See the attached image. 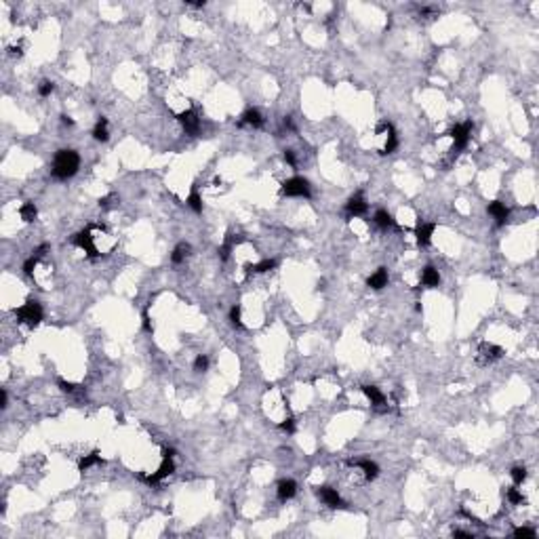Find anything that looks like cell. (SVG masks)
<instances>
[{"label": "cell", "instance_id": "obj_3", "mask_svg": "<svg viewBox=\"0 0 539 539\" xmlns=\"http://www.w3.org/2000/svg\"><path fill=\"white\" fill-rule=\"evenodd\" d=\"M280 192L285 196H295V198H310L312 190H310V181L304 177H291L282 183Z\"/></svg>", "mask_w": 539, "mask_h": 539}, {"label": "cell", "instance_id": "obj_37", "mask_svg": "<svg viewBox=\"0 0 539 539\" xmlns=\"http://www.w3.org/2000/svg\"><path fill=\"white\" fill-rule=\"evenodd\" d=\"M285 160L295 169L297 166V158H295V152L293 150H285Z\"/></svg>", "mask_w": 539, "mask_h": 539}, {"label": "cell", "instance_id": "obj_14", "mask_svg": "<svg viewBox=\"0 0 539 539\" xmlns=\"http://www.w3.org/2000/svg\"><path fill=\"white\" fill-rule=\"evenodd\" d=\"M388 280H390V278H388V270H386V267H377L375 272H373L371 276H368L366 285L371 287L373 291H381L384 287H388Z\"/></svg>", "mask_w": 539, "mask_h": 539}, {"label": "cell", "instance_id": "obj_39", "mask_svg": "<svg viewBox=\"0 0 539 539\" xmlns=\"http://www.w3.org/2000/svg\"><path fill=\"white\" fill-rule=\"evenodd\" d=\"M112 200H116V196L112 194V196H106V198H102V200H99V207H110L112 205Z\"/></svg>", "mask_w": 539, "mask_h": 539}, {"label": "cell", "instance_id": "obj_29", "mask_svg": "<svg viewBox=\"0 0 539 539\" xmlns=\"http://www.w3.org/2000/svg\"><path fill=\"white\" fill-rule=\"evenodd\" d=\"M510 476H512L514 485L518 487V485H522V482L527 480V467H520V465H516V467H512V472H510Z\"/></svg>", "mask_w": 539, "mask_h": 539}, {"label": "cell", "instance_id": "obj_19", "mask_svg": "<svg viewBox=\"0 0 539 539\" xmlns=\"http://www.w3.org/2000/svg\"><path fill=\"white\" fill-rule=\"evenodd\" d=\"M478 354H480V356L485 358L487 362H491V360L501 358V356H503V350H501L499 346H495V344H482L480 350H478Z\"/></svg>", "mask_w": 539, "mask_h": 539}, {"label": "cell", "instance_id": "obj_16", "mask_svg": "<svg viewBox=\"0 0 539 539\" xmlns=\"http://www.w3.org/2000/svg\"><path fill=\"white\" fill-rule=\"evenodd\" d=\"M421 285L428 289H434L441 285V274H438V270L434 265H425L421 270Z\"/></svg>", "mask_w": 539, "mask_h": 539}, {"label": "cell", "instance_id": "obj_13", "mask_svg": "<svg viewBox=\"0 0 539 539\" xmlns=\"http://www.w3.org/2000/svg\"><path fill=\"white\" fill-rule=\"evenodd\" d=\"M487 211H489V215L497 221V225H503L506 221H508V217H510V211H508V207L501 203V200H493L489 207H487Z\"/></svg>", "mask_w": 539, "mask_h": 539}, {"label": "cell", "instance_id": "obj_11", "mask_svg": "<svg viewBox=\"0 0 539 539\" xmlns=\"http://www.w3.org/2000/svg\"><path fill=\"white\" fill-rule=\"evenodd\" d=\"M263 116H261V112L257 108H249L243 116H240L238 120V126H253V129H261L263 126Z\"/></svg>", "mask_w": 539, "mask_h": 539}, {"label": "cell", "instance_id": "obj_17", "mask_svg": "<svg viewBox=\"0 0 539 539\" xmlns=\"http://www.w3.org/2000/svg\"><path fill=\"white\" fill-rule=\"evenodd\" d=\"M276 493H278V499H280V501H289V499H293V497H295V493H297V482L291 480V478H289V480H280Z\"/></svg>", "mask_w": 539, "mask_h": 539}, {"label": "cell", "instance_id": "obj_26", "mask_svg": "<svg viewBox=\"0 0 539 539\" xmlns=\"http://www.w3.org/2000/svg\"><path fill=\"white\" fill-rule=\"evenodd\" d=\"M188 207L194 211V213H203V198H200V194H198V188L196 186H192V192H190V196H188Z\"/></svg>", "mask_w": 539, "mask_h": 539}, {"label": "cell", "instance_id": "obj_30", "mask_svg": "<svg viewBox=\"0 0 539 539\" xmlns=\"http://www.w3.org/2000/svg\"><path fill=\"white\" fill-rule=\"evenodd\" d=\"M209 368V358L205 356V354H198L196 360H194V371L196 373H205Z\"/></svg>", "mask_w": 539, "mask_h": 539}, {"label": "cell", "instance_id": "obj_33", "mask_svg": "<svg viewBox=\"0 0 539 539\" xmlns=\"http://www.w3.org/2000/svg\"><path fill=\"white\" fill-rule=\"evenodd\" d=\"M38 259H40V257H36V255H32V257L23 263V272H25V274H32V272H34V267L38 265Z\"/></svg>", "mask_w": 539, "mask_h": 539}, {"label": "cell", "instance_id": "obj_22", "mask_svg": "<svg viewBox=\"0 0 539 539\" xmlns=\"http://www.w3.org/2000/svg\"><path fill=\"white\" fill-rule=\"evenodd\" d=\"M190 251H192V247L188 245V243H179L175 249H173V255H171V261L173 263H183L188 259V255H190Z\"/></svg>", "mask_w": 539, "mask_h": 539}, {"label": "cell", "instance_id": "obj_15", "mask_svg": "<svg viewBox=\"0 0 539 539\" xmlns=\"http://www.w3.org/2000/svg\"><path fill=\"white\" fill-rule=\"evenodd\" d=\"M350 465H354V467H358V470H362V474H364L366 480H375L377 474H379L377 463L371 461V459H356V461H350Z\"/></svg>", "mask_w": 539, "mask_h": 539}, {"label": "cell", "instance_id": "obj_24", "mask_svg": "<svg viewBox=\"0 0 539 539\" xmlns=\"http://www.w3.org/2000/svg\"><path fill=\"white\" fill-rule=\"evenodd\" d=\"M276 267V259H263L259 263H253V265H247V272H255V274H263V272H270V270Z\"/></svg>", "mask_w": 539, "mask_h": 539}, {"label": "cell", "instance_id": "obj_35", "mask_svg": "<svg viewBox=\"0 0 539 539\" xmlns=\"http://www.w3.org/2000/svg\"><path fill=\"white\" fill-rule=\"evenodd\" d=\"M59 384V388H61V392H68V394H72V392H76V384H72V381H65V379H59L57 381Z\"/></svg>", "mask_w": 539, "mask_h": 539}, {"label": "cell", "instance_id": "obj_9", "mask_svg": "<svg viewBox=\"0 0 539 539\" xmlns=\"http://www.w3.org/2000/svg\"><path fill=\"white\" fill-rule=\"evenodd\" d=\"M366 211H368V205H366L364 196H362L360 192L352 194V196L348 198V203H346V213H348V217H362Z\"/></svg>", "mask_w": 539, "mask_h": 539}, {"label": "cell", "instance_id": "obj_7", "mask_svg": "<svg viewBox=\"0 0 539 539\" xmlns=\"http://www.w3.org/2000/svg\"><path fill=\"white\" fill-rule=\"evenodd\" d=\"M177 120H179V124L183 126V131H186L188 135L196 137L198 133H200V118H198V114H196L194 110L179 112V114H177Z\"/></svg>", "mask_w": 539, "mask_h": 539}, {"label": "cell", "instance_id": "obj_12", "mask_svg": "<svg viewBox=\"0 0 539 539\" xmlns=\"http://www.w3.org/2000/svg\"><path fill=\"white\" fill-rule=\"evenodd\" d=\"M436 230V223H425V221H419L417 228H415V238H417V245L419 247H428L432 243V234Z\"/></svg>", "mask_w": 539, "mask_h": 539}, {"label": "cell", "instance_id": "obj_6", "mask_svg": "<svg viewBox=\"0 0 539 539\" xmlns=\"http://www.w3.org/2000/svg\"><path fill=\"white\" fill-rule=\"evenodd\" d=\"M93 238L95 236L91 234V230H82V232H78V234L72 236V243L76 247H80L84 253L89 255V257H97V255H102V253H99V249L95 247V240Z\"/></svg>", "mask_w": 539, "mask_h": 539}, {"label": "cell", "instance_id": "obj_38", "mask_svg": "<svg viewBox=\"0 0 539 539\" xmlns=\"http://www.w3.org/2000/svg\"><path fill=\"white\" fill-rule=\"evenodd\" d=\"M144 329L152 333V322H150V314H148V310H144Z\"/></svg>", "mask_w": 539, "mask_h": 539}, {"label": "cell", "instance_id": "obj_28", "mask_svg": "<svg viewBox=\"0 0 539 539\" xmlns=\"http://www.w3.org/2000/svg\"><path fill=\"white\" fill-rule=\"evenodd\" d=\"M506 497H508V501L512 503V506H520V503H524L522 493H520L516 487H510V489L506 491Z\"/></svg>", "mask_w": 539, "mask_h": 539}, {"label": "cell", "instance_id": "obj_40", "mask_svg": "<svg viewBox=\"0 0 539 539\" xmlns=\"http://www.w3.org/2000/svg\"><path fill=\"white\" fill-rule=\"evenodd\" d=\"M453 537H465V539H472L474 535H472V533H465V531H453Z\"/></svg>", "mask_w": 539, "mask_h": 539}, {"label": "cell", "instance_id": "obj_21", "mask_svg": "<svg viewBox=\"0 0 539 539\" xmlns=\"http://www.w3.org/2000/svg\"><path fill=\"white\" fill-rule=\"evenodd\" d=\"M238 243H243V236H232V234H230L228 238H225V243L219 247V259H221V261L228 259V257H230V253L234 251V247H236Z\"/></svg>", "mask_w": 539, "mask_h": 539}, {"label": "cell", "instance_id": "obj_27", "mask_svg": "<svg viewBox=\"0 0 539 539\" xmlns=\"http://www.w3.org/2000/svg\"><path fill=\"white\" fill-rule=\"evenodd\" d=\"M99 461H102V455H99V451H93L91 455L82 457V459L78 461V470H80V472H87L89 467H93V465L99 463Z\"/></svg>", "mask_w": 539, "mask_h": 539}, {"label": "cell", "instance_id": "obj_36", "mask_svg": "<svg viewBox=\"0 0 539 539\" xmlns=\"http://www.w3.org/2000/svg\"><path fill=\"white\" fill-rule=\"evenodd\" d=\"M280 428L285 430V432H289V434H293V432H295V419H293V417L282 419V421H280Z\"/></svg>", "mask_w": 539, "mask_h": 539}, {"label": "cell", "instance_id": "obj_31", "mask_svg": "<svg viewBox=\"0 0 539 539\" xmlns=\"http://www.w3.org/2000/svg\"><path fill=\"white\" fill-rule=\"evenodd\" d=\"M53 89H55V84H53L51 80H42V82L38 84V93H40V97H49V95L53 93Z\"/></svg>", "mask_w": 539, "mask_h": 539}, {"label": "cell", "instance_id": "obj_2", "mask_svg": "<svg viewBox=\"0 0 539 539\" xmlns=\"http://www.w3.org/2000/svg\"><path fill=\"white\" fill-rule=\"evenodd\" d=\"M15 318H17V322H23V324H27V327L34 329L42 320V308H40V304L36 299H27L21 308L15 310Z\"/></svg>", "mask_w": 539, "mask_h": 539}, {"label": "cell", "instance_id": "obj_5", "mask_svg": "<svg viewBox=\"0 0 539 539\" xmlns=\"http://www.w3.org/2000/svg\"><path fill=\"white\" fill-rule=\"evenodd\" d=\"M379 137H386L384 141V148H381V154H392L396 150V146H398V137H396V131H394V126L390 122H379L377 124V131H375Z\"/></svg>", "mask_w": 539, "mask_h": 539}, {"label": "cell", "instance_id": "obj_20", "mask_svg": "<svg viewBox=\"0 0 539 539\" xmlns=\"http://www.w3.org/2000/svg\"><path fill=\"white\" fill-rule=\"evenodd\" d=\"M373 221H375L377 228H381V230H390V228H394V225H396L394 217L390 215L388 211H384V209H379V211L375 213V215H373Z\"/></svg>", "mask_w": 539, "mask_h": 539}, {"label": "cell", "instance_id": "obj_32", "mask_svg": "<svg viewBox=\"0 0 539 539\" xmlns=\"http://www.w3.org/2000/svg\"><path fill=\"white\" fill-rule=\"evenodd\" d=\"M230 322L234 324V327H243V322H240V306H234L232 310H230Z\"/></svg>", "mask_w": 539, "mask_h": 539}, {"label": "cell", "instance_id": "obj_34", "mask_svg": "<svg viewBox=\"0 0 539 539\" xmlns=\"http://www.w3.org/2000/svg\"><path fill=\"white\" fill-rule=\"evenodd\" d=\"M514 537H529V539H533L535 531L529 529V527H518V529H514Z\"/></svg>", "mask_w": 539, "mask_h": 539}, {"label": "cell", "instance_id": "obj_10", "mask_svg": "<svg viewBox=\"0 0 539 539\" xmlns=\"http://www.w3.org/2000/svg\"><path fill=\"white\" fill-rule=\"evenodd\" d=\"M316 495H318V497H320L324 503H327L329 508H335V510H337V508H346L344 499L339 497V493H337L335 489H331V487H318V489H316Z\"/></svg>", "mask_w": 539, "mask_h": 539}, {"label": "cell", "instance_id": "obj_42", "mask_svg": "<svg viewBox=\"0 0 539 539\" xmlns=\"http://www.w3.org/2000/svg\"><path fill=\"white\" fill-rule=\"evenodd\" d=\"M61 122H63V124H68V126H72V124H74V120L70 118V116H65V114L61 116Z\"/></svg>", "mask_w": 539, "mask_h": 539}, {"label": "cell", "instance_id": "obj_25", "mask_svg": "<svg viewBox=\"0 0 539 539\" xmlns=\"http://www.w3.org/2000/svg\"><path fill=\"white\" fill-rule=\"evenodd\" d=\"M93 137L97 141H108L110 139V131H108V120L106 118H99L95 129H93Z\"/></svg>", "mask_w": 539, "mask_h": 539}, {"label": "cell", "instance_id": "obj_8", "mask_svg": "<svg viewBox=\"0 0 539 539\" xmlns=\"http://www.w3.org/2000/svg\"><path fill=\"white\" fill-rule=\"evenodd\" d=\"M173 472H175V461H173V457H171V455H162V463H160V467H158V470H156L154 474L144 476V480L148 482V485H158V482H160L162 478L171 476Z\"/></svg>", "mask_w": 539, "mask_h": 539}, {"label": "cell", "instance_id": "obj_41", "mask_svg": "<svg viewBox=\"0 0 539 539\" xmlns=\"http://www.w3.org/2000/svg\"><path fill=\"white\" fill-rule=\"evenodd\" d=\"M7 400H9V396H7V390H3V392H0V407H3V409L7 407Z\"/></svg>", "mask_w": 539, "mask_h": 539}, {"label": "cell", "instance_id": "obj_4", "mask_svg": "<svg viewBox=\"0 0 539 539\" xmlns=\"http://www.w3.org/2000/svg\"><path fill=\"white\" fill-rule=\"evenodd\" d=\"M472 120H467V122H461V124H455L451 129V139H453V150L451 152H461L465 146H467V141H470V135H472Z\"/></svg>", "mask_w": 539, "mask_h": 539}, {"label": "cell", "instance_id": "obj_23", "mask_svg": "<svg viewBox=\"0 0 539 539\" xmlns=\"http://www.w3.org/2000/svg\"><path fill=\"white\" fill-rule=\"evenodd\" d=\"M19 215H21V219H23L25 223H32V221H36V217H38V209H36L34 203H23V205L19 207Z\"/></svg>", "mask_w": 539, "mask_h": 539}, {"label": "cell", "instance_id": "obj_1", "mask_svg": "<svg viewBox=\"0 0 539 539\" xmlns=\"http://www.w3.org/2000/svg\"><path fill=\"white\" fill-rule=\"evenodd\" d=\"M78 166H80V156L78 152L74 150H59L55 154L53 158V166H51V173L53 177L57 179H70L78 173Z\"/></svg>", "mask_w": 539, "mask_h": 539}, {"label": "cell", "instance_id": "obj_18", "mask_svg": "<svg viewBox=\"0 0 539 539\" xmlns=\"http://www.w3.org/2000/svg\"><path fill=\"white\" fill-rule=\"evenodd\" d=\"M362 394L371 400L373 407H384L386 405V396L381 394V390L377 386H362Z\"/></svg>", "mask_w": 539, "mask_h": 539}]
</instances>
